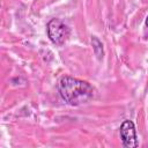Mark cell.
Returning <instances> with one entry per match:
<instances>
[{
  "label": "cell",
  "instance_id": "3957f363",
  "mask_svg": "<svg viewBox=\"0 0 148 148\" xmlns=\"http://www.w3.org/2000/svg\"><path fill=\"white\" fill-rule=\"evenodd\" d=\"M119 134H120V139H121L124 147L135 148L139 146L135 125L132 120L126 119L123 121V124L120 125V128H119Z\"/></svg>",
  "mask_w": 148,
  "mask_h": 148
},
{
  "label": "cell",
  "instance_id": "6da1fadb",
  "mask_svg": "<svg viewBox=\"0 0 148 148\" xmlns=\"http://www.w3.org/2000/svg\"><path fill=\"white\" fill-rule=\"evenodd\" d=\"M58 90L61 98L72 106L86 104L95 96V89L89 82L72 76L61 77Z\"/></svg>",
  "mask_w": 148,
  "mask_h": 148
},
{
  "label": "cell",
  "instance_id": "277c9868",
  "mask_svg": "<svg viewBox=\"0 0 148 148\" xmlns=\"http://www.w3.org/2000/svg\"><path fill=\"white\" fill-rule=\"evenodd\" d=\"M91 44H92V50L95 52V54L97 56L98 59H102L104 52H103V44L102 42L96 37V36H92L91 37Z\"/></svg>",
  "mask_w": 148,
  "mask_h": 148
},
{
  "label": "cell",
  "instance_id": "5b68a950",
  "mask_svg": "<svg viewBox=\"0 0 148 148\" xmlns=\"http://www.w3.org/2000/svg\"><path fill=\"white\" fill-rule=\"evenodd\" d=\"M146 25L148 27V16H147V18H146Z\"/></svg>",
  "mask_w": 148,
  "mask_h": 148
},
{
  "label": "cell",
  "instance_id": "7a4b0ae2",
  "mask_svg": "<svg viewBox=\"0 0 148 148\" xmlns=\"http://www.w3.org/2000/svg\"><path fill=\"white\" fill-rule=\"evenodd\" d=\"M47 36L56 45H62L69 37V28L59 18H52L47 23Z\"/></svg>",
  "mask_w": 148,
  "mask_h": 148
}]
</instances>
